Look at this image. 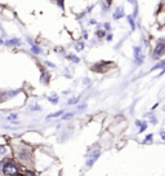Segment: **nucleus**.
Listing matches in <instances>:
<instances>
[{"instance_id":"obj_1","label":"nucleus","mask_w":165,"mask_h":176,"mask_svg":"<svg viewBox=\"0 0 165 176\" xmlns=\"http://www.w3.org/2000/svg\"><path fill=\"white\" fill-rule=\"evenodd\" d=\"M3 172L5 175H14L18 172V168H17V166L13 162H5L3 165Z\"/></svg>"},{"instance_id":"obj_2","label":"nucleus","mask_w":165,"mask_h":176,"mask_svg":"<svg viewBox=\"0 0 165 176\" xmlns=\"http://www.w3.org/2000/svg\"><path fill=\"white\" fill-rule=\"evenodd\" d=\"M165 50V39H160L157 43V46L155 47V50H154V55H152V57L154 58H159L161 55H163V52Z\"/></svg>"},{"instance_id":"obj_3","label":"nucleus","mask_w":165,"mask_h":176,"mask_svg":"<svg viewBox=\"0 0 165 176\" xmlns=\"http://www.w3.org/2000/svg\"><path fill=\"white\" fill-rule=\"evenodd\" d=\"M133 52H134V61H136L137 65H141L143 62V55L141 53V47H134L133 48Z\"/></svg>"},{"instance_id":"obj_4","label":"nucleus","mask_w":165,"mask_h":176,"mask_svg":"<svg viewBox=\"0 0 165 176\" xmlns=\"http://www.w3.org/2000/svg\"><path fill=\"white\" fill-rule=\"evenodd\" d=\"M101 156V151L100 150H94L93 153L89 156V158H88V161H86V166L88 167H92L93 165H94V162L98 159V157Z\"/></svg>"},{"instance_id":"obj_5","label":"nucleus","mask_w":165,"mask_h":176,"mask_svg":"<svg viewBox=\"0 0 165 176\" xmlns=\"http://www.w3.org/2000/svg\"><path fill=\"white\" fill-rule=\"evenodd\" d=\"M124 14H125L124 8H123V7H118V8H116V11L113 12L112 17H113V20H120L121 17H124Z\"/></svg>"},{"instance_id":"obj_6","label":"nucleus","mask_w":165,"mask_h":176,"mask_svg":"<svg viewBox=\"0 0 165 176\" xmlns=\"http://www.w3.org/2000/svg\"><path fill=\"white\" fill-rule=\"evenodd\" d=\"M5 44H8V46H19L21 40L19 39H10V40L5 41Z\"/></svg>"},{"instance_id":"obj_7","label":"nucleus","mask_w":165,"mask_h":176,"mask_svg":"<svg viewBox=\"0 0 165 176\" xmlns=\"http://www.w3.org/2000/svg\"><path fill=\"white\" fill-rule=\"evenodd\" d=\"M157 69H165V60H164V61H161V62H159V64L155 65V66H152L151 67V71L157 70Z\"/></svg>"},{"instance_id":"obj_8","label":"nucleus","mask_w":165,"mask_h":176,"mask_svg":"<svg viewBox=\"0 0 165 176\" xmlns=\"http://www.w3.org/2000/svg\"><path fill=\"white\" fill-rule=\"evenodd\" d=\"M63 114V110H58V111H56V113H52V114H49L47 117V119H50V118H57V117H59V115H62Z\"/></svg>"},{"instance_id":"obj_9","label":"nucleus","mask_w":165,"mask_h":176,"mask_svg":"<svg viewBox=\"0 0 165 176\" xmlns=\"http://www.w3.org/2000/svg\"><path fill=\"white\" fill-rule=\"evenodd\" d=\"M30 44H31V50H32V52H34L35 55H40V53H41V49L39 48L38 46H35L34 43H30Z\"/></svg>"},{"instance_id":"obj_10","label":"nucleus","mask_w":165,"mask_h":176,"mask_svg":"<svg viewBox=\"0 0 165 176\" xmlns=\"http://www.w3.org/2000/svg\"><path fill=\"white\" fill-rule=\"evenodd\" d=\"M84 47H85V44H84V41H77L76 44H75V49L77 50V52H80V50L84 49Z\"/></svg>"},{"instance_id":"obj_11","label":"nucleus","mask_w":165,"mask_h":176,"mask_svg":"<svg viewBox=\"0 0 165 176\" xmlns=\"http://www.w3.org/2000/svg\"><path fill=\"white\" fill-rule=\"evenodd\" d=\"M128 22H129V25H130L132 30H136V22H134L133 16H128Z\"/></svg>"},{"instance_id":"obj_12","label":"nucleus","mask_w":165,"mask_h":176,"mask_svg":"<svg viewBox=\"0 0 165 176\" xmlns=\"http://www.w3.org/2000/svg\"><path fill=\"white\" fill-rule=\"evenodd\" d=\"M48 100H49L52 104H57V102H58V97H57V95H56V93H52V96L48 98Z\"/></svg>"},{"instance_id":"obj_13","label":"nucleus","mask_w":165,"mask_h":176,"mask_svg":"<svg viewBox=\"0 0 165 176\" xmlns=\"http://www.w3.org/2000/svg\"><path fill=\"white\" fill-rule=\"evenodd\" d=\"M145 130H147V122H141V124H139V132H143Z\"/></svg>"},{"instance_id":"obj_14","label":"nucleus","mask_w":165,"mask_h":176,"mask_svg":"<svg viewBox=\"0 0 165 176\" xmlns=\"http://www.w3.org/2000/svg\"><path fill=\"white\" fill-rule=\"evenodd\" d=\"M95 35H97L98 38H104V35H106V31H104V30H97Z\"/></svg>"},{"instance_id":"obj_15","label":"nucleus","mask_w":165,"mask_h":176,"mask_svg":"<svg viewBox=\"0 0 165 176\" xmlns=\"http://www.w3.org/2000/svg\"><path fill=\"white\" fill-rule=\"evenodd\" d=\"M72 117H74V113H67V114H65L62 117V121H67V119H71Z\"/></svg>"},{"instance_id":"obj_16","label":"nucleus","mask_w":165,"mask_h":176,"mask_svg":"<svg viewBox=\"0 0 165 176\" xmlns=\"http://www.w3.org/2000/svg\"><path fill=\"white\" fill-rule=\"evenodd\" d=\"M77 101H79V97L70 98V100H68V105H75V104H77Z\"/></svg>"},{"instance_id":"obj_17","label":"nucleus","mask_w":165,"mask_h":176,"mask_svg":"<svg viewBox=\"0 0 165 176\" xmlns=\"http://www.w3.org/2000/svg\"><path fill=\"white\" fill-rule=\"evenodd\" d=\"M147 117L150 118V121H151V123H152V124H156V123H157V119H156V117H154V115L147 114Z\"/></svg>"},{"instance_id":"obj_18","label":"nucleus","mask_w":165,"mask_h":176,"mask_svg":"<svg viewBox=\"0 0 165 176\" xmlns=\"http://www.w3.org/2000/svg\"><path fill=\"white\" fill-rule=\"evenodd\" d=\"M68 58L72 60V61H74V62H76V64L80 61V58H79V57H76V56H74V55H70V56H68Z\"/></svg>"},{"instance_id":"obj_19","label":"nucleus","mask_w":165,"mask_h":176,"mask_svg":"<svg viewBox=\"0 0 165 176\" xmlns=\"http://www.w3.org/2000/svg\"><path fill=\"white\" fill-rule=\"evenodd\" d=\"M30 109L31 110H40L41 108L38 105V104H32V105H30Z\"/></svg>"},{"instance_id":"obj_20","label":"nucleus","mask_w":165,"mask_h":176,"mask_svg":"<svg viewBox=\"0 0 165 176\" xmlns=\"http://www.w3.org/2000/svg\"><path fill=\"white\" fill-rule=\"evenodd\" d=\"M7 119H8V121H16V119H17V114H10V115H8Z\"/></svg>"},{"instance_id":"obj_21","label":"nucleus","mask_w":165,"mask_h":176,"mask_svg":"<svg viewBox=\"0 0 165 176\" xmlns=\"http://www.w3.org/2000/svg\"><path fill=\"white\" fill-rule=\"evenodd\" d=\"M152 136H154V135H151V133H150V135H147V136H146V139H145V142L151 141V140H152Z\"/></svg>"},{"instance_id":"obj_22","label":"nucleus","mask_w":165,"mask_h":176,"mask_svg":"<svg viewBox=\"0 0 165 176\" xmlns=\"http://www.w3.org/2000/svg\"><path fill=\"white\" fill-rule=\"evenodd\" d=\"M5 151H7V149H5L4 147H1V145H0V153H1V154H4Z\"/></svg>"},{"instance_id":"obj_23","label":"nucleus","mask_w":165,"mask_h":176,"mask_svg":"<svg viewBox=\"0 0 165 176\" xmlns=\"http://www.w3.org/2000/svg\"><path fill=\"white\" fill-rule=\"evenodd\" d=\"M95 23H97V21H95L94 18H93V20H91V21H89V25H95Z\"/></svg>"},{"instance_id":"obj_24","label":"nucleus","mask_w":165,"mask_h":176,"mask_svg":"<svg viewBox=\"0 0 165 176\" xmlns=\"http://www.w3.org/2000/svg\"><path fill=\"white\" fill-rule=\"evenodd\" d=\"M58 5L61 8H63V0H58Z\"/></svg>"},{"instance_id":"obj_25","label":"nucleus","mask_w":165,"mask_h":176,"mask_svg":"<svg viewBox=\"0 0 165 176\" xmlns=\"http://www.w3.org/2000/svg\"><path fill=\"white\" fill-rule=\"evenodd\" d=\"M45 64H47V65H48V66H49V67H54V65H53L52 62H49V61H47Z\"/></svg>"},{"instance_id":"obj_26","label":"nucleus","mask_w":165,"mask_h":176,"mask_svg":"<svg viewBox=\"0 0 165 176\" xmlns=\"http://www.w3.org/2000/svg\"><path fill=\"white\" fill-rule=\"evenodd\" d=\"M106 39L109 40V41H111V40H112V35H111V34H110V35H107V36H106Z\"/></svg>"},{"instance_id":"obj_27","label":"nucleus","mask_w":165,"mask_h":176,"mask_svg":"<svg viewBox=\"0 0 165 176\" xmlns=\"http://www.w3.org/2000/svg\"><path fill=\"white\" fill-rule=\"evenodd\" d=\"M111 27V26H110V23L109 22H107V23H104V29H106V30H109Z\"/></svg>"},{"instance_id":"obj_28","label":"nucleus","mask_w":165,"mask_h":176,"mask_svg":"<svg viewBox=\"0 0 165 176\" xmlns=\"http://www.w3.org/2000/svg\"><path fill=\"white\" fill-rule=\"evenodd\" d=\"M84 39H88V34H86V31H84Z\"/></svg>"},{"instance_id":"obj_29","label":"nucleus","mask_w":165,"mask_h":176,"mask_svg":"<svg viewBox=\"0 0 165 176\" xmlns=\"http://www.w3.org/2000/svg\"><path fill=\"white\" fill-rule=\"evenodd\" d=\"M139 124H141V121H136V126L139 127Z\"/></svg>"},{"instance_id":"obj_30","label":"nucleus","mask_w":165,"mask_h":176,"mask_svg":"<svg viewBox=\"0 0 165 176\" xmlns=\"http://www.w3.org/2000/svg\"><path fill=\"white\" fill-rule=\"evenodd\" d=\"M157 105H159V104H155V105H154V106H152V110H155L156 108H157Z\"/></svg>"},{"instance_id":"obj_31","label":"nucleus","mask_w":165,"mask_h":176,"mask_svg":"<svg viewBox=\"0 0 165 176\" xmlns=\"http://www.w3.org/2000/svg\"><path fill=\"white\" fill-rule=\"evenodd\" d=\"M106 4H107V5H110V4H111V0H106Z\"/></svg>"},{"instance_id":"obj_32","label":"nucleus","mask_w":165,"mask_h":176,"mask_svg":"<svg viewBox=\"0 0 165 176\" xmlns=\"http://www.w3.org/2000/svg\"><path fill=\"white\" fill-rule=\"evenodd\" d=\"M128 1H129V3H133V0H128Z\"/></svg>"},{"instance_id":"obj_33","label":"nucleus","mask_w":165,"mask_h":176,"mask_svg":"<svg viewBox=\"0 0 165 176\" xmlns=\"http://www.w3.org/2000/svg\"><path fill=\"white\" fill-rule=\"evenodd\" d=\"M1 43H3V40H1V39H0V44H1Z\"/></svg>"}]
</instances>
